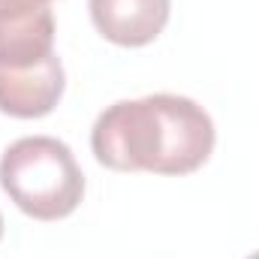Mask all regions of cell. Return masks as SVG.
<instances>
[{
	"label": "cell",
	"instance_id": "6",
	"mask_svg": "<svg viewBox=\"0 0 259 259\" xmlns=\"http://www.w3.org/2000/svg\"><path fill=\"white\" fill-rule=\"evenodd\" d=\"M52 0H0V12H15V9H33V6H49Z\"/></svg>",
	"mask_w": 259,
	"mask_h": 259
},
{
	"label": "cell",
	"instance_id": "8",
	"mask_svg": "<svg viewBox=\"0 0 259 259\" xmlns=\"http://www.w3.org/2000/svg\"><path fill=\"white\" fill-rule=\"evenodd\" d=\"M247 259H259V250H256V253H253V256H247Z\"/></svg>",
	"mask_w": 259,
	"mask_h": 259
},
{
	"label": "cell",
	"instance_id": "7",
	"mask_svg": "<svg viewBox=\"0 0 259 259\" xmlns=\"http://www.w3.org/2000/svg\"><path fill=\"white\" fill-rule=\"evenodd\" d=\"M0 238H3V214H0Z\"/></svg>",
	"mask_w": 259,
	"mask_h": 259
},
{
	"label": "cell",
	"instance_id": "4",
	"mask_svg": "<svg viewBox=\"0 0 259 259\" xmlns=\"http://www.w3.org/2000/svg\"><path fill=\"white\" fill-rule=\"evenodd\" d=\"M88 6L94 27L124 49L154 42L172 12V0H88Z\"/></svg>",
	"mask_w": 259,
	"mask_h": 259
},
{
	"label": "cell",
	"instance_id": "1",
	"mask_svg": "<svg viewBox=\"0 0 259 259\" xmlns=\"http://www.w3.org/2000/svg\"><path fill=\"white\" fill-rule=\"evenodd\" d=\"M214 121L190 97L151 94L100 112L91 130L94 157L115 172L187 175L214 151Z\"/></svg>",
	"mask_w": 259,
	"mask_h": 259
},
{
	"label": "cell",
	"instance_id": "5",
	"mask_svg": "<svg viewBox=\"0 0 259 259\" xmlns=\"http://www.w3.org/2000/svg\"><path fill=\"white\" fill-rule=\"evenodd\" d=\"M55 55V15L49 6L0 12V66H30Z\"/></svg>",
	"mask_w": 259,
	"mask_h": 259
},
{
	"label": "cell",
	"instance_id": "3",
	"mask_svg": "<svg viewBox=\"0 0 259 259\" xmlns=\"http://www.w3.org/2000/svg\"><path fill=\"white\" fill-rule=\"evenodd\" d=\"M66 88L64 64L58 55L30 66H0V112L9 118L49 115Z\"/></svg>",
	"mask_w": 259,
	"mask_h": 259
},
{
	"label": "cell",
	"instance_id": "2",
	"mask_svg": "<svg viewBox=\"0 0 259 259\" xmlns=\"http://www.w3.org/2000/svg\"><path fill=\"white\" fill-rule=\"evenodd\" d=\"M0 187L27 217L61 220L81 205L84 175L66 142L24 136L0 157Z\"/></svg>",
	"mask_w": 259,
	"mask_h": 259
}]
</instances>
